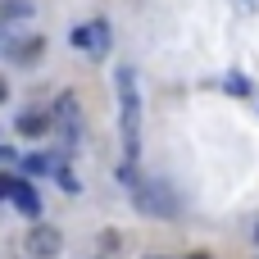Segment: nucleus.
<instances>
[{"mask_svg":"<svg viewBox=\"0 0 259 259\" xmlns=\"http://www.w3.org/2000/svg\"><path fill=\"white\" fill-rule=\"evenodd\" d=\"M114 96H118V137H123V155L127 164L141 155V87L137 73L127 64L114 68Z\"/></svg>","mask_w":259,"mask_h":259,"instance_id":"obj_1","label":"nucleus"},{"mask_svg":"<svg viewBox=\"0 0 259 259\" xmlns=\"http://www.w3.org/2000/svg\"><path fill=\"white\" fill-rule=\"evenodd\" d=\"M132 200H137V209L150 214V219H173V214H178V196H173L168 182H159V178L132 182Z\"/></svg>","mask_w":259,"mask_h":259,"instance_id":"obj_2","label":"nucleus"},{"mask_svg":"<svg viewBox=\"0 0 259 259\" xmlns=\"http://www.w3.org/2000/svg\"><path fill=\"white\" fill-rule=\"evenodd\" d=\"M77 50H87V55H105L109 50V23L105 18H91V23H82V27H73V36H68Z\"/></svg>","mask_w":259,"mask_h":259,"instance_id":"obj_3","label":"nucleus"},{"mask_svg":"<svg viewBox=\"0 0 259 259\" xmlns=\"http://www.w3.org/2000/svg\"><path fill=\"white\" fill-rule=\"evenodd\" d=\"M55 123H59L64 150H73V146L82 141V114H77V100H73V96H59V100H55Z\"/></svg>","mask_w":259,"mask_h":259,"instance_id":"obj_4","label":"nucleus"},{"mask_svg":"<svg viewBox=\"0 0 259 259\" xmlns=\"http://www.w3.org/2000/svg\"><path fill=\"white\" fill-rule=\"evenodd\" d=\"M27 255L32 259H55L59 250H64V237H59V228H50V223H36L32 232H27Z\"/></svg>","mask_w":259,"mask_h":259,"instance_id":"obj_5","label":"nucleus"},{"mask_svg":"<svg viewBox=\"0 0 259 259\" xmlns=\"http://www.w3.org/2000/svg\"><path fill=\"white\" fill-rule=\"evenodd\" d=\"M9 200H14V209H18L23 219H41V196H36V187H32V182L14 178V191H9Z\"/></svg>","mask_w":259,"mask_h":259,"instance_id":"obj_6","label":"nucleus"},{"mask_svg":"<svg viewBox=\"0 0 259 259\" xmlns=\"http://www.w3.org/2000/svg\"><path fill=\"white\" fill-rule=\"evenodd\" d=\"M18 168H23V173H55V159H50V155H23Z\"/></svg>","mask_w":259,"mask_h":259,"instance_id":"obj_7","label":"nucleus"},{"mask_svg":"<svg viewBox=\"0 0 259 259\" xmlns=\"http://www.w3.org/2000/svg\"><path fill=\"white\" fill-rule=\"evenodd\" d=\"M18 132H23V137H41V132H46V114H23V118H18Z\"/></svg>","mask_w":259,"mask_h":259,"instance_id":"obj_8","label":"nucleus"},{"mask_svg":"<svg viewBox=\"0 0 259 259\" xmlns=\"http://www.w3.org/2000/svg\"><path fill=\"white\" fill-rule=\"evenodd\" d=\"M55 182H59V187H64L68 196H77V178H73V173H68L64 164H55Z\"/></svg>","mask_w":259,"mask_h":259,"instance_id":"obj_9","label":"nucleus"},{"mask_svg":"<svg viewBox=\"0 0 259 259\" xmlns=\"http://www.w3.org/2000/svg\"><path fill=\"white\" fill-rule=\"evenodd\" d=\"M14 32H18V27H0V50H5V55L18 46V41H14Z\"/></svg>","mask_w":259,"mask_h":259,"instance_id":"obj_10","label":"nucleus"},{"mask_svg":"<svg viewBox=\"0 0 259 259\" xmlns=\"http://www.w3.org/2000/svg\"><path fill=\"white\" fill-rule=\"evenodd\" d=\"M9 191H14V178H9V173H0V200H9Z\"/></svg>","mask_w":259,"mask_h":259,"instance_id":"obj_11","label":"nucleus"},{"mask_svg":"<svg viewBox=\"0 0 259 259\" xmlns=\"http://www.w3.org/2000/svg\"><path fill=\"white\" fill-rule=\"evenodd\" d=\"M0 164H18V155H14L9 146H0Z\"/></svg>","mask_w":259,"mask_h":259,"instance_id":"obj_12","label":"nucleus"},{"mask_svg":"<svg viewBox=\"0 0 259 259\" xmlns=\"http://www.w3.org/2000/svg\"><path fill=\"white\" fill-rule=\"evenodd\" d=\"M5 96H9V87H5V77H0V100H5Z\"/></svg>","mask_w":259,"mask_h":259,"instance_id":"obj_13","label":"nucleus"},{"mask_svg":"<svg viewBox=\"0 0 259 259\" xmlns=\"http://www.w3.org/2000/svg\"><path fill=\"white\" fill-rule=\"evenodd\" d=\"M255 241H259V228H255Z\"/></svg>","mask_w":259,"mask_h":259,"instance_id":"obj_14","label":"nucleus"},{"mask_svg":"<svg viewBox=\"0 0 259 259\" xmlns=\"http://www.w3.org/2000/svg\"><path fill=\"white\" fill-rule=\"evenodd\" d=\"M150 259H155V255H150Z\"/></svg>","mask_w":259,"mask_h":259,"instance_id":"obj_15","label":"nucleus"}]
</instances>
